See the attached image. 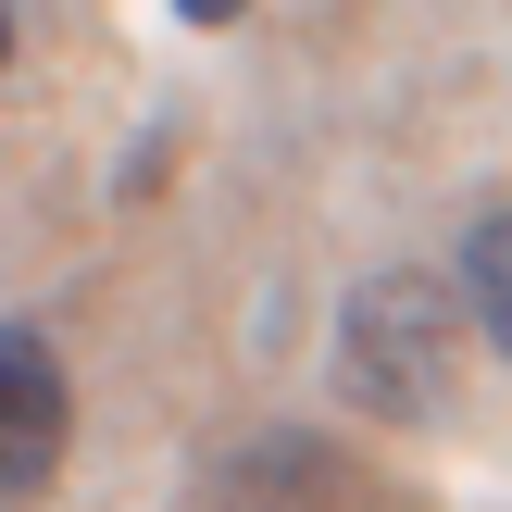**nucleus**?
I'll return each instance as SVG.
<instances>
[{
	"mask_svg": "<svg viewBox=\"0 0 512 512\" xmlns=\"http://www.w3.org/2000/svg\"><path fill=\"white\" fill-rule=\"evenodd\" d=\"M463 313L488 325V350L512 363V200L463 225Z\"/></svg>",
	"mask_w": 512,
	"mask_h": 512,
	"instance_id": "nucleus-3",
	"label": "nucleus"
},
{
	"mask_svg": "<svg viewBox=\"0 0 512 512\" xmlns=\"http://www.w3.org/2000/svg\"><path fill=\"white\" fill-rule=\"evenodd\" d=\"M175 13H188V25H238V0H175Z\"/></svg>",
	"mask_w": 512,
	"mask_h": 512,
	"instance_id": "nucleus-4",
	"label": "nucleus"
},
{
	"mask_svg": "<svg viewBox=\"0 0 512 512\" xmlns=\"http://www.w3.org/2000/svg\"><path fill=\"white\" fill-rule=\"evenodd\" d=\"M450 363H463V325H450L438 275H363L338 313V400L375 425H425L450 400Z\"/></svg>",
	"mask_w": 512,
	"mask_h": 512,
	"instance_id": "nucleus-1",
	"label": "nucleus"
},
{
	"mask_svg": "<svg viewBox=\"0 0 512 512\" xmlns=\"http://www.w3.org/2000/svg\"><path fill=\"white\" fill-rule=\"evenodd\" d=\"M0 63H13V0H0Z\"/></svg>",
	"mask_w": 512,
	"mask_h": 512,
	"instance_id": "nucleus-5",
	"label": "nucleus"
},
{
	"mask_svg": "<svg viewBox=\"0 0 512 512\" xmlns=\"http://www.w3.org/2000/svg\"><path fill=\"white\" fill-rule=\"evenodd\" d=\"M75 438V388H63V350L38 325H0V500H38L63 475Z\"/></svg>",
	"mask_w": 512,
	"mask_h": 512,
	"instance_id": "nucleus-2",
	"label": "nucleus"
}]
</instances>
